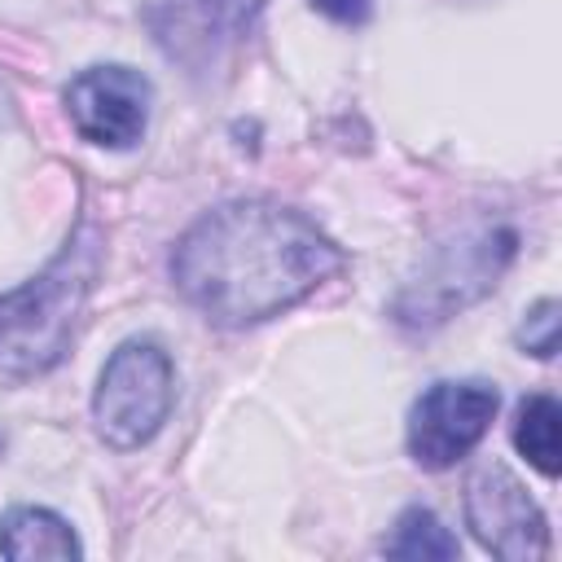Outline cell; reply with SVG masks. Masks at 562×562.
Segmentation results:
<instances>
[{
  "instance_id": "cell-10",
  "label": "cell",
  "mask_w": 562,
  "mask_h": 562,
  "mask_svg": "<svg viewBox=\"0 0 562 562\" xmlns=\"http://www.w3.org/2000/svg\"><path fill=\"white\" fill-rule=\"evenodd\" d=\"M382 553L386 558H408V562H448V558H457L461 553V544H457V536L430 514V509H422V505H408L400 518H395V527H391V536L382 540Z\"/></svg>"
},
{
  "instance_id": "cell-2",
  "label": "cell",
  "mask_w": 562,
  "mask_h": 562,
  "mask_svg": "<svg viewBox=\"0 0 562 562\" xmlns=\"http://www.w3.org/2000/svg\"><path fill=\"white\" fill-rule=\"evenodd\" d=\"M101 272V233L79 224L44 272L0 294V373L40 378L70 351L75 325Z\"/></svg>"
},
{
  "instance_id": "cell-1",
  "label": "cell",
  "mask_w": 562,
  "mask_h": 562,
  "mask_svg": "<svg viewBox=\"0 0 562 562\" xmlns=\"http://www.w3.org/2000/svg\"><path fill=\"white\" fill-rule=\"evenodd\" d=\"M347 250L294 206L237 198L198 215L171 246V285L220 329H246L303 303L342 272Z\"/></svg>"
},
{
  "instance_id": "cell-5",
  "label": "cell",
  "mask_w": 562,
  "mask_h": 562,
  "mask_svg": "<svg viewBox=\"0 0 562 562\" xmlns=\"http://www.w3.org/2000/svg\"><path fill=\"white\" fill-rule=\"evenodd\" d=\"M496 408H501V391L483 378L430 382L408 408V426H404L408 457L422 470H448L465 461L492 430Z\"/></svg>"
},
{
  "instance_id": "cell-6",
  "label": "cell",
  "mask_w": 562,
  "mask_h": 562,
  "mask_svg": "<svg viewBox=\"0 0 562 562\" xmlns=\"http://www.w3.org/2000/svg\"><path fill=\"white\" fill-rule=\"evenodd\" d=\"M465 527L501 562L549 558V522L509 465L483 461L465 479Z\"/></svg>"
},
{
  "instance_id": "cell-3",
  "label": "cell",
  "mask_w": 562,
  "mask_h": 562,
  "mask_svg": "<svg viewBox=\"0 0 562 562\" xmlns=\"http://www.w3.org/2000/svg\"><path fill=\"white\" fill-rule=\"evenodd\" d=\"M514 255H518V233L509 224H479L439 241L422 259V268L404 281V290L391 299L395 325L417 334L448 325L457 312L474 307L501 285Z\"/></svg>"
},
{
  "instance_id": "cell-8",
  "label": "cell",
  "mask_w": 562,
  "mask_h": 562,
  "mask_svg": "<svg viewBox=\"0 0 562 562\" xmlns=\"http://www.w3.org/2000/svg\"><path fill=\"white\" fill-rule=\"evenodd\" d=\"M0 553L9 562H70L83 558L75 527L44 505H13L0 514Z\"/></svg>"
},
{
  "instance_id": "cell-7",
  "label": "cell",
  "mask_w": 562,
  "mask_h": 562,
  "mask_svg": "<svg viewBox=\"0 0 562 562\" xmlns=\"http://www.w3.org/2000/svg\"><path fill=\"white\" fill-rule=\"evenodd\" d=\"M149 101H154L149 79L123 61L88 66L61 92L70 127L88 145H105V149H132L145 136Z\"/></svg>"
},
{
  "instance_id": "cell-13",
  "label": "cell",
  "mask_w": 562,
  "mask_h": 562,
  "mask_svg": "<svg viewBox=\"0 0 562 562\" xmlns=\"http://www.w3.org/2000/svg\"><path fill=\"white\" fill-rule=\"evenodd\" d=\"M312 9H321L325 18H334V22H364L369 18V0H312Z\"/></svg>"
},
{
  "instance_id": "cell-11",
  "label": "cell",
  "mask_w": 562,
  "mask_h": 562,
  "mask_svg": "<svg viewBox=\"0 0 562 562\" xmlns=\"http://www.w3.org/2000/svg\"><path fill=\"white\" fill-rule=\"evenodd\" d=\"M558 312H562L558 299H540V303H531V307L522 312L518 347L531 351L536 360H553V351H558V325H562Z\"/></svg>"
},
{
  "instance_id": "cell-4",
  "label": "cell",
  "mask_w": 562,
  "mask_h": 562,
  "mask_svg": "<svg viewBox=\"0 0 562 562\" xmlns=\"http://www.w3.org/2000/svg\"><path fill=\"white\" fill-rule=\"evenodd\" d=\"M171 404H176L171 356L149 338L119 342L97 378V391H92L97 435L110 448L132 452L162 430V422L171 417Z\"/></svg>"
},
{
  "instance_id": "cell-12",
  "label": "cell",
  "mask_w": 562,
  "mask_h": 562,
  "mask_svg": "<svg viewBox=\"0 0 562 562\" xmlns=\"http://www.w3.org/2000/svg\"><path fill=\"white\" fill-rule=\"evenodd\" d=\"M202 4L215 18V26H228V31L250 26L259 18V9H263V0H202Z\"/></svg>"
},
{
  "instance_id": "cell-9",
  "label": "cell",
  "mask_w": 562,
  "mask_h": 562,
  "mask_svg": "<svg viewBox=\"0 0 562 562\" xmlns=\"http://www.w3.org/2000/svg\"><path fill=\"white\" fill-rule=\"evenodd\" d=\"M514 448L527 457L544 479H558L562 470V404L544 391L527 395L514 413Z\"/></svg>"
}]
</instances>
